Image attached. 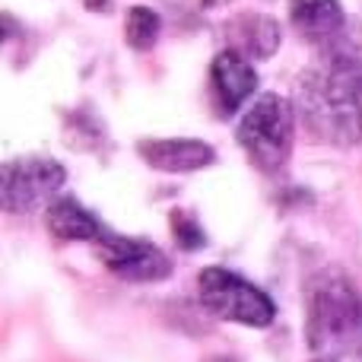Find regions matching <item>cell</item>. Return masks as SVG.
<instances>
[{"instance_id": "8992f818", "label": "cell", "mask_w": 362, "mask_h": 362, "mask_svg": "<svg viewBox=\"0 0 362 362\" xmlns=\"http://www.w3.org/2000/svg\"><path fill=\"white\" fill-rule=\"evenodd\" d=\"M99 255L102 264L112 270L115 276L131 283H153V280H165L172 274V261L165 257V251H159L153 242L144 238H124L105 232L99 242Z\"/></svg>"}, {"instance_id": "277c9868", "label": "cell", "mask_w": 362, "mask_h": 362, "mask_svg": "<svg viewBox=\"0 0 362 362\" xmlns=\"http://www.w3.org/2000/svg\"><path fill=\"white\" fill-rule=\"evenodd\" d=\"M197 293L206 312L223 321H235L245 327H267L276 318V308L264 289L226 267H206L197 276Z\"/></svg>"}, {"instance_id": "8fae6325", "label": "cell", "mask_w": 362, "mask_h": 362, "mask_svg": "<svg viewBox=\"0 0 362 362\" xmlns=\"http://www.w3.org/2000/svg\"><path fill=\"white\" fill-rule=\"evenodd\" d=\"M280 48V25L270 16H238L232 23V51L242 57H270Z\"/></svg>"}, {"instance_id": "5b68a950", "label": "cell", "mask_w": 362, "mask_h": 362, "mask_svg": "<svg viewBox=\"0 0 362 362\" xmlns=\"http://www.w3.org/2000/svg\"><path fill=\"white\" fill-rule=\"evenodd\" d=\"M64 165L45 156H25L4 165V210L29 213L42 204H51L64 187Z\"/></svg>"}, {"instance_id": "9c48e42d", "label": "cell", "mask_w": 362, "mask_h": 362, "mask_svg": "<svg viewBox=\"0 0 362 362\" xmlns=\"http://www.w3.org/2000/svg\"><path fill=\"white\" fill-rule=\"evenodd\" d=\"M289 19L299 29V35L312 38L318 45H331L346 32V16L340 0H293Z\"/></svg>"}, {"instance_id": "5bb4252c", "label": "cell", "mask_w": 362, "mask_h": 362, "mask_svg": "<svg viewBox=\"0 0 362 362\" xmlns=\"http://www.w3.org/2000/svg\"><path fill=\"white\" fill-rule=\"evenodd\" d=\"M318 362H334V359H318Z\"/></svg>"}, {"instance_id": "7c38bea8", "label": "cell", "mask_w": 362, "mask_h": 362, "mask_svg": "<svg viewBox=\"0 0 362 362\" xmlns=\"http://www.w3.org/2000/svg\"><path fill=\"white\" fill-rule=\"evenodd\" d=\"M159 16L150 10V6H134L127 13V25H124V35H127V45L137 51H146L156 45L159 38Z\"/></svg>"}, {"instance_id": "6da1fadb", "label": "cell", "mask_w": 362, "mask_h": 362, "mask_svg": "<svg viewBox=\"0 0 362 362\" xmlns=\"http://www.w3.org/2000/svg\"><path fill=\"white\" fill-rule=\"evenodd\" d=\"M325 57L302 80V108L327 140H362V45L350 35L325 45Z\"/></svg>"}, {"instance_id": "30bf717a", "label": "cell", "mask_w": 362, "mask_h": 362, "mask_svg": "<svg viewBox=\"0 0 362 362\" xmlns=\"http://www.w3.org/2000/svg\"><path fill=\"white\" fill-rule=\"evenodd\" d=\"M45 226H48V232L54 238H61V242H95L99 245L102 235L108 232L105 226H102L86 206L76 204L74 197L51 200L48 210H45Z\"/></svg>"}, {"instance_id": "3957f363", "label": "cell", "mask_w": 362, "mask_h": 362, "mask_svg": "<svg viewBox=\"0 0 362 362\" xmlns=\"http://www.w3.org/2000/svg\"><path fill=\"white\" fill-rule=\"evenodd\" d=\"M293 105L276 93H264L245 112L242 124H238V144L255 165L276 172L293 153Z\"/></svg>"}, {"instance_id": "7a4b0ae2", "label": "cell", "mask_w": 362, "mask_h": 362, "mask_svg": "<svg viewBox=\"0 0 362 362\" xmlns=\"http://www.w3.org/2000/svg\"><path fill=\"white\" fill-rule=\"evenodd\" d=\"M308 344L318 353L362 356V296L344 276H327L312 289Z\"/></svg>"}, {"instance_id": "52a82bcc", "label": "cell", "mask_w": 362, "mask_h": 362, "mask_svg": "<svg viewBox=\"0 0 362 362\" xmlns=\"http://www.w3.org/2000/svg\"><path fill=\"white\" fill-rule=\"evenodd\" d=\"M210 86L216 95V105L223 115H232L242 108L245 99H251L257 89V74L251 67L248 57H242L238 51L226 48L223 54H216L210 67Z\"/></svg>"}, {"instance_id": "4fadbf2b", "label": "cell", "mask_w": 362, "mask_h": 362, "mask_svg": "<svg viewBox=\"0 0 362 362\" xmlns=\"http://www.w3.org/2000/svg\"><path fill=\"white\" fill-rule=\"evenodd\" d=\"M172 223H175V238L181 242V248L194 251V248H200V245H204V229L194 223L191 213H175V216H172Z\"/></svg>"}, {"instance_id": "ba28073f", "label": "cell", "mask_w": 362, "mask_h": 362, "mask_svg": "<svg viewBox=\"0 0 362 362\" xmlns=\"http://www.w3.org/2000/svg\"><path fill=\"white\" fill-rule=\"evenodd\" d=\"M140 156L159 172H197L216 159L210 144L204 140H144L140 144Z\"/></svg>"}]
</instances>
